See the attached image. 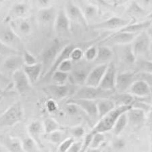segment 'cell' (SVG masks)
<instances>
[{
  "mask_svg": "<svg viewBox=\"0 0 152 152\" xmlns=\"http://www.w3.org/2000/svg\"><path fill=\"white\" fill-rule=\"evenodd\" d=\"M64 11L70 22L79 24L80 25L87 28L88 23L83 15L80 7L72 1H67L65 3Z\"/></svg>",
  "mask_w": 152,
  "mask_h": 152,
  "instance_id": "30bf717a",
  "label": "cell"
},
{
  "mask_svg": "<svg viewBox=\"0 0 152 152\" xmlns=\"http://www.w3.org/2000/svg\"><path fill=\"white\" fill-rule=\"evenodd\" d=\"M124 145H125L124 141H122V139H118V140L116 141V142H115L114 146L118 149L122 148Z\"/></svg>",
  "mask_w": 152,
  "mask_h": 152,
  "instance_id": "9f6ffc18",
  "label": "cell"
},
{
  "mask_svg": "<svg viewBox=\"0 0 152 152\" xmlns=\"http://www.w3.org/2000/svg\"><path fill=\"white\" fill-rule=\"evenodd\" d=\"M24 72L28 78L31 85H33L40 80L41 75H42V64L38 62L33 66L24 65L23 68Z\"/></svg>",
  "mask_w": 152,
  "mask_h": 152,
  "instance_id": "484cf974",
  "label": "cell"
},
{
  "mask_svg": "<svg viewBox=\"0 0 152 152\" xmlns=\"http://www.w3.org/2000/svg\"><path fill=\"white\" fill-rule=\"evenodd\" d=\"M68 78H69V74H68V73L56 70V72H53V75H51L50 79L53 80V84L63 85L66 84V83L68 80Z\"/></svg>",
  "mask_w": 152,
  "mask_h": 152,
  "instance_id": "e575fe53",
  "label": "cell"
},
{
  "mask_svg": "<svg viewBox=\"0 0 152 152\" xmlns=\"http://www.w3.org/2000/svg\"><path fill=\"white\" fill-rule=\"evenodd\" d=\"M97 114L99 120L105 115L110 113L114 109L116 108V105L111 99H102L97 101Z\"/></svg>",
  "mask_w": 152,
  "mask_h": 152,
  "instance_id": "f1b7e54d",
  "label": "cell"
},
{
  "mask_svg": "<svg viewBox=\"0 0 152 152\" xmlns=\"http://www.w3.org/2000/svg\"><path fill=\"white\" fill-rule=\"evenodd\" d=\"M84 56V53L80 48L75 47L71 51L70 56V60L72 62H78L81 60L82 58Z\"/></svg>",
  "mask_w": 152,
  "mask_h": 152,
  "instance_id": "7dc6e473",
  "label": "cell"
},
{
  "mask_svg": "<svg viewBox=\"0 0 152 152\" xmlns=\"http://www.w3.org/2000/svg\"><path fill=\"white\" fill-rule=\"evenodd\" d=\"M92 138H93V134H91L90 133H88L87 135L85 136L84 141L83 142L82 148L80 152H85L87 151V149H88L89 147H90L91 143Z\"/></svg>",
  "mask_w": 152,
  "mask_h": 152,
  "instance_id": "f907efd6",
  "label": "cell"
},
{
  "mask_svg": "<svg viewBox=\"0 0 152 152\" xmlns=\"http://www.w3.org/2000/svg\"><path fill=\"white\" fill-rule=\"evenodd\" d=\"M71 22L68 18L64 8L57 12V15L53 24L56 33L60 37L68 36L70 34Z\"/></svg>",
  "mask_w": 152,
  "mask_h": 152,
  "instance_id": "8fae6325",
  "label": "cell"
},
{
  "mask_svg": "<svg viewBox=\"0 0 152 152\" xmlns=\"http://www.w3.org/2000/svg\"><path fill=\"white\" fill-rule=\"evenodd\" d=\"M151 40L148 31L139 33L131 44V49L136 59L148 55L151 48Z\"/></svg>",
  "mask_w": 152,
  "mask_h": 152,
  "instance_id": "8992f818",
  "label": "cell"
},
{
  "mask_svg": "<svg viewBox=\"0 0 152 152\" xmlns=\"http://www.w3.org/2000/svg\"><path fill=\"white\" fill-rule=\"evenodd\" d=\"M127 92L137 98L150 97L152 95V91L149 85L141 80H136Z\"/></svg>",
  "mask_w": 152,
  "mask_h": 152,
  "instance_id": "ffe728a7",
  "label": "cell"
},
{
  "mask_svg": "<svg viewBox=\"0 0 152 152\" xmlns=\"http://www.w3.org/2000/svg\"><path fill=\"white\" fill-rule=\"evenodd\" d=\"M113 57V51L109 46L99 45L97 47V55L95 62L97 65L109 64Z\"/></svg>",
  "mask_w": 152,
  "mask_h": 152,
  "instance_id": "83f0119b",
  "label": "cell"
},
{
  "mask_svg": "<svg viewBox=\"0 0 152 152\" xmlns=\"http://www.w3.org/2000/svg\"><path fill=\"white\" fill-rule=\"evenodd\" d=\"M135 72L126 71L116 75L115 91L116 93L127 92L131 86L135 81Z\"/></svg>",
  "mask_w": 152,
  "mask_h": 152,
  "instance_id": "4fadbf2b",
  "label": "cell"
},
{
  "mask_svg": "<svg viewBox=\"0 0 152 152\" xmlns=\"http://www.w3.org/2000/svg\"><path fill=\"white\" fill-rule=\"evenodd\" d=\"M28 135L37 144L39 148H43L41 137L44 133L43 125L40 121H35L28 124L27 128Z\"/></svg>",
  "mask_w": 152,
  "mask_h": 152,
  "instance_id": "cb8c5ba5",
  "label": "cell"
},
{
  "mask_svg": "<svg viewBox=\"0 0 152 152\" xmlns=\"http://www.w3.org/2000/svg\"><path fill=\"white\" fill-rule=\"evenodd\" d=\"M97 55V48L96 46H91L87 49L84 53V57L86 60L91 62L95 61Z\"/></svg>",
  "mask_w": 152,
  "mask_h": 152,
  "instance_id": "f6af8a7d",
  "label": "cell"
},
{
  "mask_svg": "<svg viewBox=\"0 0 152 152\" xmlns=\"http://www.w3.org/2000/svg\"><path fill=\"white\" fill-rule=\"evenodd\" d=\"M129 12L132 15L134 16H143L146 14L145 10L139 5L137 2H132L131 6L129 7Z\"/></svg>",
  "mask_w": 152,
  "mask_h": 152,
  "instance_id": "ab89813d",
  "label": "cell"
},
{
  "mask_svg": "<svg viewBox=\"0 0 152 152\" xmlns=\"http://www.w3.org/2000/svg\"><path fill=\"white\" fill-rule=\"evenodd\" d=\"M82 144L83 142L81 141H77L72 145L67 152H80L82 148Z\"/></svg>",
  "mask_w": 152,
  "mask_h": 152,
  "instance_id": "816d5d0a",
  "label": "cell"
},
{
  "mask_svg": "<svg viewBox=\"0 0 152 152\" xmlns=\"http://www.w3.org/2000/svg\"><path fill=\"white\" fill-rule=\"evenodd\" d=\"M89 72L83 68H79L77 70H72V72L69 73V78L71 84L77 85H85L86 79Z\"/></svg>",
  "mask_w": 152,
  "mask_h": 152,
  "instance_id": "f546056e",
  "label": "cell"
},
{
  "mask_svg": "<svg viewBox=\"0 0 152 152\" xmlns=\"http://www.w3.org/2000/svg\"><path fill=\"white\" fill-rule=\"evenodd\" d=\"M11 83L10 79L2 71L0 70V87L3 89H6Z\"/></svg>",
  "mask_w": 152,
  "mask_h": 152,
  "instance_id": "681fc988",
  "label": "cell"
},
{
  "mask_svg": "<svg viewBox=\"0 0 152 152\" xmlns=\"http://www.w3.org/2000/svg\"><path fill=\"white\" fill-rule=\"evenodd\" d=\"M111 99L114 103L116 107L120 106H131L133 103L136 101L137 97L130 94L128 92L124 93H116L110 97Z\"/></svg>",
  "mask_w": 152,
  "mask_h": 152,
  "instance_id": "d4e9b609",
  "label": "cell"
},
{
  "mask_svg": "<svg viewBox=\"0 0 152 152\" xmlns=\"http://www.w3.org/2000/svg\"><path fill=\"white\" fill-rule=\"evenodd\" d=\"M76 46L73 44H68L66 45L62 51H60V53H59L58 57L56 58V60L52 66L50 68V70L48 71V72L46 74L44 77L41 78L40 80H44V81H47V80H50L51 78V75H53V73L56 72V70H58L59 66L60 65V64L62 63L63 61H64L67 59H70V56L71 51H72L73 49H74Z\"/></svg>",
  "mask_w": 152,
  "mask_h": 152,
  "instance_id": "e0dca14e",
  "label": "cell"
},
{
  "mask_svg": "<svg viewBox=\"0 0 152 152\" xmlns=\"http://www.w3.org/2000/svg\"><path fill=\"white\" fill-rule=\"evenodd\" d=\"M20 54V52L10 48L9 46L6 45V44H4L3 42H1V41H0V56H1V57L6 58L10 56Z\"/></svg>",
  "mask_w": 152,
  "mask_h": 152,
  "instance_id": "f35d334b",
  "label": "cell"
},
{
  "mask_svg": "<svg viewBox=\"0 0 152 152\" xmlns=\"http://www.w3.org/2000/svg\"><path fill=\"white\" fill-rule=\"evenodd\" d=\"M148 116H147V119H146V124H148V126H149V130L152 129V106L151 107V109L148 113Z\"/></svg>",
  "mask_w": 152,
  "mask_h": 152,
  "instance_id": "db71d44e",
  "label": "cell"
},
{
  "mask_svg": "<svg viewBox=\"0 0 152 152\" xmlns=\"http://www.w3.org/2000/svg\"><path fill=\"white\" fill-rule=\"evenodd\" d=\"M24 110L20 102L10 105L0 116V128L11 127L23 121Z\"/></svg>",
  "mask_w": 152,
  "mask_h": 152,
  "instance_id": "3957f363",
  "label": "cell"
},
{
  "mask_svg": "<svg viewBox=\"0 0 152 152\" xmlns=\"http://www.w3.org/2000/svg\"><path fill=\"white\" fill-rule=\"evenodd\" d=\"M108 64L97 65L95 68L89 71L86 79L85 85L92 87H99L107 70Z\"/></svg>",
  "mask_w": 152,
  "mask_h": 152,
  "instance_id": "5bb4252c",
  "label": "cell"
},
{
  "mask_svg": "<svg viewBox=\"0 0 152 152\" xmlns=\"http://www.w3.org/2000/svg\"><path fill=\"white\" fill-rule=\"evenodd\" d=\"M114 93L115 91L103 90L99 87H92L84 85L76 91L72 98L97 101L102 99H109Z\"/></svg>",
  "mask_w": 152,
  "mask_h": 152,
  "instance_id": "277c9868",
  "label": "cell"
},
{
  "mask_svg": "<svg viewBox=\"0 0 152 152\" xmlns=\"http://www.w3.org/2000/svg\"><path fill=\"white\" fill-rule=\"evenodd\" d=\"M124 48L122 49L121 52V57L122 60L127 63L129 64H133L136 62V58L133 53L131 49V45H123Z\"/></svg>",
  "mask_w": 152,
  "mask_h": 152,
  "instance_id": "d590c367",
  "label": "cell"
},
{
  "mask_svg": "<svg viewBox=\"0 0 152 152\" xmlns=\"http://www.w3.org/2000/svg\"><path fill=\"white\" fill-rule=\"evenodd\" d=\"M8 23L12 30L21 39L30 35L33 30L31 23L26 18L13 20Z\"/></svg>",
  "mask_w": 152,
  "mask_h": 152,
  "instance_id": "ac0fdd59",
  "label": "cell"
},
{
  "mask_svg": "<svg viewBox=\"0 0 152 152\" xmlns=\"http://www.w3.org/2000/svg\"><path fill=\"white\" fill-rule=\"evenodd\" d=\"M21 148L25 152H39V146L29 135L22 139Z\"/></svg>",
  "mask_w": 152,
  "mask_h": 152,
  "instance_id": "836d02e7",
  "label": "cell"
},
{
  "mask_svg": "<svg viewBox=\"0 0 152 152\" xmlns=\"http://www.w3.org/2000/svg\"><path fill=\"white\" fill-rule=\"evenodd\" d=\"M44 133L47 134H50L53 132L62 130V127L60 124L52 118H47L44 120L43 122Z\"/></svg>",
  "mask_w": 152,
  "mask_h": 152,
  "instance_id": "1f68e13d",
  "label": "cell"
},
{
  "mask_svg": "<svg viewBox=\"0 0 152 152\" xmlns=\"http://www.w3.org/2000/svg\"><path fill=\"white\" fill-rule=\"evenodd\" d=\"M48 135L50 141L56 144L61 143L65 139L64 138V133L62 130L53 132V133L49 134Z\"/></svg>",
  "mask_w": 152,
  "mask_h": 152,
  "instance_id": "ee69618b",
  "label": "cell"
},
{
  "mask_svg": "<svg viewBox=\"0 0 152 152\" xmlns=\"http://www.w3.org/2000/svg\"><path fill=\"white\" fill-rule=\"evenodd\" d=\"M30 7L26 2H18L12 6L8 15L7 16L6 21L9 23L10 21L19 18H24L28 13Z\"/></svg>",
  "mask_w": 152,
  "mask_h": 152,
  "instance_id": "7402d4cb",
  "label": "cell"
},
{
  "mask_svg": "<svg viewBox=\"0 0 152 152\" xmlns=\"http://www.w3.org/2000/svg\"><path fill=\"white\" fill-rule=\"evenodd\" d=\"M24 62L22 55H14L5 58L1 63L2 68L4 73L12 75L16 71L23 69L24 66Z\"/></svg>",
  "mask_w": 152,
  "mask_h": 152,
  "instance_id": "2e32d148",
  "label": "cell"
},
{
  "mask_svg": "<svg viewBox=\"0 0 152 152\" xmlns=\"http://www.w3.org/2000/svg\"><path fill=\"white\" fill-rule=\"evenodd\" d=\"M127 124H128V119H127L126 112H124V113L122 114L118 118L113 129H112V132H113L115 135L118 136L126 128Z\"/></svg>",
  "mask_w": 152,
  "mask_h": 152,
  "instance_id": "d6a6232c",
  "label": "cell"
},
{
  "mask_svg": "<svg viewBox=\"0 0 152 152\" xmlns=\"http://www.w3.org/2000/svg\"><path fill=\"white\" fill-rule=\"evenodd\" d=\"M151 132V141H150V149L149 152H152V129L150 131Z\"/></svg>",
  "mask_w": 152,
  "mask_h": 152,
  "instance_id": "6f0895ef",
  "label": "cell"
},
{
  "mask_svg": "<svg viewBox=\"0 0 152 152\" xmlns=\"http://www.w3.org/2000/svg\"><path fill=\"white\" fill-rule=\"evenodd\" d=\"M66 45H64V43L61 41L55 40L43 51L40 56V63L42 64L43 67L42 75H41L40 80L50 70V68L55 62L56 58L58 57L59 53H60V51Z\"/></svg>",
  "mask_w": 152,
  "mask_h": 152,
  "instance_id": "7a4b0ae2",
  "label": "cell"
},
{
  "mask_svg": "<svg viewBox=\"0 0 152 152\" xmlns=\"http://www.w3.org/2000/svg\"><path fill=\"white\" fill-rule=\"evenodd\" d=\"M126 116L128 124H131L134 128H140L146 122L147 114L142 110L131 107L126 112Z\"/></svg>",
  "mask_w": 152,
  "mask_h": 152,
  "instance_id": "44dd1931",
  "label": "cell"
},
{
  "mask_svg": "<svg viewBox=\"0 0 152 152\" xmlns=\"http://www.w3.org/2000/svg\"><path fill=\"white\" fill-rule=\"evenodd\" d=\"M46 107L50 112H54L58 109V105L54 100L50 99L46 104Z\"/></svg>",
  "mask_w": 152,
  "mask_h": 152,
  "instance_id": "f5cc1de1",
  "label": "cell"
},
{
  "mask_svg": "<svg viewBox=\"0 0 152 152\" xmlns=\"http://www.w3.org/2000/svg\"><path fill=\"white\" fill-rule=\"evenodd\" d=\"M143 80L149 85L152 91V74L145 72H136L135 80Z\"/></svg>",
  "mask_w": 152,
  "mask_h": 152,
  "instance_id": "7bdbcfd3",
  "label": "cell"
},
{
  "mask_svg": "<svg viewBox=\"0 0 152 152\" xmlns=\"http://www.w3.org/2000/svg\"><path fill=\"white\" fill-rule=\"evenodd\" d=\"M57 10L54 6H51L46 8H41L37 12L38 23L43 26H50L54 24Z\"/></svg>",
  "mask_w": 152,
  "mask_h": 152,
  "instance_id": "d6986e66",
  "label": "cell"
},
{
  "mask_svg": "<svg viewBox=\"0 0 152 152\" xmlns=\"http://www.w3.org/2000/svg\"><path fill=\"white\" fill-rule=\"evenodd\" d=\"M11 77L13 86L20 95H26L31 91L32 85L23 69L14 72Z\"/></svg>",
  "mask_w": 152,
  "mask_h": 152,
  "instance_id": "ba28073f",
  "label": "cell"
},
{
  "mask_svg": "<svg viewBox=\"0 0 152 152\" xmlns=\"http://www.w3.org/2000/svg\"><path fill=\"white\" fill-rule=\"evenodd\" d=\"M79 7L80 10H81L87 23H89L90 21L93 20L95 19L97 16L98 10L97 6L91 4H83Z\"/></svg>",
  "mask_w": 152,
  "mask_h": 152,
  "instance_id": "4dcf8cb0",
  "label": "cell"
},
{
  "mask_svg": "<svg viewBox=\"0 0 152 152\" xmlns=\"http://www.w3.org/2000/svg\"><path fill=\"white\" fill-rule=\"evenodd\" d=\"M116 70L114 62H110L107 70L99 86L100 89L110 91H115V83L116 78ZM116 92V91H115Z\"/></svg>",
  "mask_w": 152,
  "mask_h": 152,
  "instance_id": "9a60e30c",
  "label": "cell"
},
{
  "mask_svg": "<svg viewBox=\"0 0 152 152\" xmlns=\"http://www.w3.org/2000/svg\"><path fill=\"white\" fill-rule=\"evenodd\" d=\"M134 21H130L129 20L122 18L121 17L113 16L109 19L101 22L97 24H95L91 26L94 29H100V30H118L123 28Z\"/></svg>",
  "mask_w": 152,
  "mask_h": 152,
  "instance_id": "9c48e42d",
  "label": "cell"
},
{
  "mask_svg": "<svg viewBox=\"0 0 152 152\" xmlns=\"http://www.w3.org/2000/svg\"><path fill=\"white\" fill-rule=\"evenodd\" d=\"M45 90L54 99H62L69 96L72 93V86L67 84L63 85L51 84L45 87Z\"/></svg>",
  "mask_w": 152,
  "mask_h": 152,
  "instance_id": "603a6c76",
  "label": "cell"
},
{
  "mask_svg": "<svg viewBox=\"0 0 152 152\" xmlns=\"http://www.w3.org/2000/svg\"><path fill=\"white\" fill-rule=\"evenodd\" d=\"M152 25V20H145L141 23H135L134 22L129 24V25L125 26L123 28L121 29V32H124V33H131V34H137L141 33L142 32L147 31V30Z\"/></svg>",
  "mask_w": 152,
  "mask_h": 152,
  "instance_id": "4316f807",
  "label": "cell"
},
{
  "mask_svg": "<svg viewBox=\"0 0 152 152\" xmlns=\"http://www.w3.org/2000/svg\"><path fill=\"white\" fill-rule=\"evenodd\" d=\"M6 94H7V93H6ZM6 94H3V95H0V103H1V102L2 101V100H3L4 97L5 95H6Z\"/></svg>",
  "mask_w": 152,
  "mask_h": 152,
  "instance_id": "94428289",
  "label": "cell"
},
{
  "mask_svg": "<svg viewBox=\"0 0 152 152\" xmlns=\"http://www.w3.org/2000/svg\"><path fill=\"white\" fill-rule=\"evenodd\" d=\"M85 129L82 126H74L70 129V133L73 138H80L85 134Z\"/></svg>",
  "mask_w": 152,
  "mask_h": 152,
  "instance_id": "c3c4849f",
  "label": "cell"
},
{
  "mask_svg": "<svg viewBox=\"0 0 152 152\" xmlns=\"http://www.w3.org/2000/svg\"><path fill=\"white\" fill-rule=\"evenodd\" d=\"M22 57L24 62V64L25 66H33L38 63V60L35 56L24 49L21 53Z\"/></svg>",
  "mask_w": 152,
  "mask_h": 152,
  "instance_id": "74e56055",
  "label": "cell"
},
{
  "mask_svg": "<svg viewBox=\"0 0 152 152\" xmlns=\"http://www.w3.org/2000/svg\"><path fill=\"white\" fill-rule=\"evenodd\" d=\"M37 4L39 6H41V8H46L51 6V1H47V0H40V1H37Z\"/></svg>",
  "mask_w": 152,
  "mask_h": 152,
  "instance_id": "11a10c76",
  "label": "cell"
},
{
  "mask_svg": "<svg viewBox=\"0 0 152 152\" xmlns=\"http://www.w3.org/2000/svg\"><path fill=\"white\" fill-rule=\"evenodd\" d=\"M75 138L72 137H69L66 138L62 143H60L58 148L59 152H67L72 145L75 143Z\"/></svg>",
  "mask_w": 152,
  "mask_h": 152,
  "instance_id": "b9f144b4",
  "label": "cell"
},
{
  "mask_svg": "<svg viewBox=\"0 0 152 152\" xmlns=\"http://www.w3.org/2000/svg\"><path fill=\"white\" fill-rule=\"evenodd\" d=\"M138 35V34H137ZM136 34H131L124 33V32L117 31L116 33L110 35L108 37L104 39L100 44L101 45L108 46L109 45H129L130 43L133 42L134 39L137 35Z\"/></svg>",
  "mask_w": 152,
  "mask_h": 152,
  "instance_id": "7c38bea8",
  "label": "cell"
},
{
  "mask_svg": "<svg viewBox=\"0 0 152 152\" xmlns=\"http://www.w3.org/2000/svg\"><path fill=\"white\" fill-rule=\"evenodd\" d=\"M0 57H1V56H0Z\"/></svg>",
  "mask_w": 152,
  "mask_h": 152,
  "instance_id": "6125c7cd",
  "label": "cell"
},
{
  "mask_svg": "<svg viewBox=\"0 0 152 152\" xmlns=\"http://www.w3.org/2000/svg\"><path fill=\"white\" fill-rule=\"evenodd\" d=\"M66 103H71L76 105L84 113L94 121L99 119L97 114V101L85 99H75L72 97L68 99Z\"/></svg>",
  "mask_w": 152,
  "mask_h": 152,
  "instance_id": "52a82bcc",
  "label": "cell"
},
{
  "mask_svg": "<svg viewBox=\"0 0 152 152\" xmlns=\"http://www.w3.org/2000/svg\"><path fill=\"white\" fill-rule=\"evenodd\" d=\"M0 41L20 53L24 50L22 39L16 35L9 24L0 27Z\"/></svg>",
  "mask_w": 152,
  "mask_h": 152,
  "instance_id": "5b68a950",
  "label": "cell"
},
{
  "mask_svg": "<svg viewBox=\"0 0 152 152\" xmlns=\"http://www.w3.org/2000/svg\"><path fill=\"white\" fill-rule=\"evenodd\" d=\"M148 34H149V37H150V39H151V41H152V29L151 28L150 30L148 31Z\"/></svg>",
  "mask_w": 152,
  "mask_h": 152,
  "instance_id": "680465c9",
  "label": "cell"
},
{
  "mask_svg": "<svg viewBox=\"0 0 152 152\" xmlns=\"http://www.w3.org/2000/svg\"><path fill=\"white\" fill-rule=\"evenodd\" d=\"M89 152H100L97 149H91V150Z\"/></svg>",
  "mask_w": 152,
  "mask_h": 152,
  "instance_id": "91938a15",
  "label": "cell"
},
{
  "mask_svg": "<svg viewBox=\"0 0 152 152\" xmlns=\"http://www.w3.org/2000/svg\"><path fill=\"white\" fill-rule=\"evenodd\" d=\"M137 70L135 72H145L152 74L151 61L141 60L137 62Z\"/></svg>",
  "mask_w": 152,
  "mask_h": 152,
  "instance_id": "8d00e7d4",
  "label": "cell"
},
{
  "mask_svg": "<svg viewBox=\"0 0 152 152\" xmlns=\"http://www.w3.org/2000/svg\"><path fill=\"white\" fill-rule=\"evenodd\" d=\"M73 70V62H72L70 59H67L60 64L57 70L61 71V72L66 73H70Z\"/></svg>",
  "mask_w": 152,
  "mask_h": 152,
  "instance_id": "bcb514c9",
  "label": "cell"
},
{
  "mask_svg": "<svg viewBox=\"0 0 152 152\" xmlns=\"http://www.w3.org/2000/svg\"><path fill=\"white\" fill-rule=\"evenodd\" d=\"M105 140L104 133H96L93 134V138L91 143V149H97Z\"/></svg>",
  "mask_w": 152,
  "mask_h": 152,
  "instance_id": "60d3db41",
  "label": "cell"
},
{
  "mask_svg": "<svg viewBox=\"0 0 152 152\" xmlns=\"http://www.w3.org/2000/svg\"><path fill=\"white\" fill-rule=\"evenodd\" d=\"M131 106L116 107L107 114L105 115L98 121L97 123L91 131L90 133L94 134L96 133H104L111 131L113 129L115 123L122 114L126 112L131 108Z\"/></svg>",
  "mask_w": 152,
  "mask_h": 152,
  "instance_id": "6da1fadb",
  "label": "cell"
}]
</instances>
